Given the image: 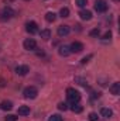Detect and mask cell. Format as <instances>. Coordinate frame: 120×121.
<instances>
[{
  "mask_svg": "<svg viewBox=\"0 0 120 121\" xmlns=\"http://www.w3.org/2000/svg\"><path fill=\"white\" fill-rule=\"evenodd\" d=\"M40 35H41V38H42V39H50V38H51V31L48 30V28H45V30H41Z\"/></svg>",
  "mask_w": 120,
  "mask_h": 121,
  "instance_id": "17",
  "label": "cell"
},
{
  "mask_svg": "<svg viewBox=\"0 0 120 121\" xmlns=\"http://www.w3.org/2000/svg\"><path fill=\"white\" fill-rule=\"evenodd\" d=\"M76 4H78L79 7H82V9H83V7H86L88 1H86V0H76Z\"/></svg>",
  "mask_w": 120,
  "mask_h": 121,
  "instance_id": "24",
  "label": "cell"
},
{
  "mask_svg": "<svg viewBox=\"0 0 120 121\" xmlns=\"http://www.w3.org/2000/svg\"><path fill=\"white\" fill-rule=\"evenodd\" d=\"M100 114H102L105 118H110V117L113 116V111H112L110 108H102V110H100Z\"/></svg>",
  "mask_w": 120,
  "mask_h": 121,
  "instance_id": "16",
  "label": "cell"
},
{
  "mask_svg": "<svg viewBox=\"0 0 120 121\" xmlns=\"http://www.w3.org/2000/svg\"><path fill=\"white\" fill-rule=\"evenodd\" d=\"M79 17L82 20H85V21H89L92 18V11H89V10H81L79 11Z\"/></svg>",
  "mask_w": 120,
  "mask_h": 121,
  "instance_id": "10",
  "label": "cell"
},
{
  "mask_svg": "<svg viewBox=\"0 0 120 121\" xmlns=\"http://www.w3.org/2000/svg\"><path fill=\"white\" fill-rule=\"evenodd\" d=\"M48 121H64V120H62V117H61L60 114H52Z\"/></svg>",
  "mask_w": 120,
  "mask_h": 121,
  "instance_id": "21",
  "label": "cell"
},
{
  "mask_svg": "<svg viewBox=\"0 0 120 121\" xmlns=\"http://www.w3.org/2000/svg\"><path fill=\"white\" fill-rule=\"evenodd\" d=\"M55 18H57V14H55L54 11H48V13L45 14V20H47L48 23H54Z\"/></svg>",
  "mask_w": 120,
  "mask_h": 121,
  "instance_id": "15",
  "label": "cell"
},
{
  "mask_svg": "<svg viewBox=\"0 0 120 121\" xmlns=\"http://www.w3.org/2000/svg\"><path fill=\"white\" fill-rule=\"evenodd\" d=\"M95 10L97 13H105L107 10V3L105 0H96L95 1Z\"/></svg>",
  "mask_w": 120,
  "mask_h": 121,
  "instance_id": "4",
  "label": "cell"
},
{
  "mask_svg": "<svg viewBox=\"0 0 120 121\" xmlns=\"http://www.w3.org/2000/svg\"><path fill=\"white\" fill-rule=\"evenodd\" d=\"M110 38H112V32H110V31L105 32V35H103V39H105V41H107V39H110Z\"/></svg>",
  "mask_w": 120,
  "mask_h": 121,
  "instance_id": "27",
  "label": "cell"
},
{
  "mask_svg": "<svg viewBox=\"0 0 120 121\" xmlns=\"http://www.w3.org/2000/svg\"><path fill=\"white\" fill-rule=\"evenodd\" d=\"M58 108H60V110H62V111H65V110L68 108V106H66L65 103H60V104H58Z\"/></svg>",
  "mask_w": 120,
  "mask_h": 121,
  "instance_id": "28",
  "label": "cell"
},
{
  "mask_svg": "<svg viewBox=\"0 0 120 121\" xmlns=\"http://www.w3.org/2000/svg\"><path fill=\"white\" fill-rule=\"evenodd\" d=\"M69 27L68 26H60L58 27V30H57V32H58V35L60 37H66L68 34H69Z\"/></svg>",
  "mask_w": 120,
  "mask_h": 121,
  "instance_id": "9",
  "label": "cell"
},
{
  "mask_svg": "<svg viewBox=\"0 0 120 121\" xmlns=\"http://www.w3.org/2000/svg\"><path fill=\"white\" fill-rule=\"evenodd\" d=\"M60 16L61 17H68L69 16V9L68 7H62L60 10Z\"/></svg>",
  "mask_w": 120,
  "mask_h": 121,
  "instance_id": "20",
  "label": "cell"
},
{
  "mask_svg": "<svg viewBox=\"0 0 120 121\" xmlns=\"http://www.w3.org/2000/svg\"><path fill=\"white\" fill-rule=\"evenodd\" d=\"M69 54H71V49H69L68 45H62L60 48V55L61 56H68Z\"/></svg>",
  "mask_w": 120,
  "mask_h": 121,
  "instance_id": "13",
  "label": "cell"
},
{
  "mask_svg": "<svg viewBox=\"0 0 120 121\" xmlns=\"http://www.w3.org/2000/svg\"><path fill=\"white\" fill-rule=\"evenodd\" d=\"M4 121H17V117L13 116V114H9V116L4 117Z\"/></svg>",
  "mask_w": 120,
  "mask_h": 121,
  "instance_id": "23",
  "label": "cell"
},
{
  "mask_svg": "<svg viewBox=\"0 0 120 121\" xmlns=\"http://www.w3.org/2000/svg\"><path fill=\"white\" fill-rule=\"evenodd\" d=\"M75 82H76V83H79V85H81V86H83V87H86V86H88V80H86V79H83V78L76 76V78H75Z\"/></svg>",
  "mask_w": 120,
  "mask_h": 121,
  "instance_id": "19",
  "label": "cell"
},
{
  "mask_svg": "<svg viewBox=\"0 0 120 121\" xmlns=\"http://www.w3.org/2000/svg\"><path fill=\"white\" fill-rule=\"evenodd\" d=\"M26 1H30V0H26Z\"/></svg>",
  "mask_w": 120,
  "mask_h": 121,
  "instance_id": "30",
  "label": "cell"
},
{
  "mask_svg": "<svg viewBox=\"0 0 120 121\" xmlns=\"http://www.w3.org/2000/svg\"><path fill=\"white\" fill-rule=\"evenodd\" d=\"M90 59H92V55H88V56L82 58V60H81V63H82V65H85V63H88V62H89Z\"/></svg>",
  "mask_w": 120,
  "mask_h": 121,
  "instance_id": "26",
  "label": "cell"
},
{
  "mask_svg": "<svg viewBox=\"0 0 120 121\" xmlns=\"http://www.w3.org/2000/svg\"><path fill=\"white\" fill-rule=\"evenodd\" d=\"M66 97H68V100L74 104V103H78V101L81 100V93L78 90H75V89H72V87H69V89L66 90Z\"/></svg>",
  "mask_w": 120,
  "mask_h": 121,
  "instance_id": "1",
  "label": "cell"
},
{
  "mask_svg": "<svg viewBox=\"0 0 120 121\" xmlns=\"http://www.w3.org/2000/svg\"><path fill=\"white\" fill-rule=\"evenodd\" d=\"M69 49H71V52H75V54H79V52H82L83 51V45L79 42V41H74L72 44H71V47H69Z\"/></svg>",
  "mask_w": 120,
  "mask_h": 121,
  "instance_id": "6",
  "label": "cell"
},
{
  "mask_svg": "<svg viewBox=\"0 0 120 121\" xmlns=\"http://www.w3.org/2000/svg\"><path fill=\"white\" fill-rule=\"evenodd\" d=\"M24 97L26 99H35L37 97V94H38V90H37V87H34V86H28V87H26L24 89Z\"/></svg>",
  "mask_w": 120,
  "mask_h": 121,
  "instance_id": "3",
  "label": "cell"
},
{
  "mask_svg": "<svg viewBox=\"0 0 120 121\" xmlns=\"http://www.w3.org/2000/svg\"><path fill=\"white\" fill-rule=\"evenodd\" d=\"M26 30L28 34H35V32H38V26H37V23H34V21H28L27 24H26Z\"/></svg>",
  "mask_w": 120,
  "mask_h": 121,
  "instance_id": "7",
  "label": "cell"
},
{
  "mask_svg": "<svg viewBox=\"0 0 120 121\" xmlns=\"http://www.w3.org/2000/svg\"><path fill=\"white\" fill-rule=\"evenodd\" d=\"M0 108H1V110H11V108H13V103L9 101V100H4V101H1V104H0Z\"/></svg>",
  "mask_w": 120,
  "mask_h": 121,
  "instance_id": "14",
  "label": "cell"
},
{
  "mask_svg": "<svg viewBox=\"0 0 120 121\" xmlns=\"http://www.w3.org/2000/svg\"><path fill=\"white\" fill-rule=\"evenodd\" d=\"M100 35V30L99 28H93L90 31V37H99Z\"/></svg>",
  "mask_w": 120,
  "mask_h": 121,
  "instance_id": "22",
  "label": "cell"
},
{
  "mask_svg": "<svg viewBox=\"0 0 120 121\" xmlns=\"http://www.w3.org/2000/svg\"><path fill=\"white\" fill-rule=\"evenodd\" d=\"M17 113H18V116H28L30 114V107L28 106H20Z\"/></svg>",
  "mask_w": 120,
  "mask_h": 121,
  "instance_id": "12",
  "label": "cell"
},
{
  "mask_svg": "<svg viewBox=\"0 0 120 121\" xmlns=\"http://www.w3.org/2000/svg\"><path fill=\"white\" fill-rule=\"evenodd\" d=\"M28 72H30V68H28L27 65H18V66L16 68V73L20 75V76H26Z\"/></svg>",
  "mask_w": 120,
  "mask_h": 121,
  "instance_id": "8",
  "label": "cell"
},
{
  "mask_svg": "<svg viewBox=\"0 0 120 121\" xmlns=\"http://www.w3.org/2000/svg\"><path fill=\"white\" fill-rule=\"evenodd\" d=\"M4 85H6V80H4V79H1V78H0V87H3V86H4Z\"/></svg>",
  "mask_w": 120,
  "mask_h": 121,
  "instance_id": "29",
  "label": "cell"
},
{
  "mask_svg": "<svg viewBox=\"0 0 120 121\" xmlns=\"http://www.w3.org/2000/svg\"><path fill=\"white\" fill-rule=\"evenodd\" d=\"M110 93L112 94H115V96H117V94H120V83L119 82H115L112 86H110Z\"/></svg>",
  "mask_w": 120,
  "mask_h": 121,
  "instance_id": "11",
  "label": "cell"
},
{
  "mask_svg": "<svg viewBox=\"0 0 120 121\" xmlns=\"http://www.w3.org/2000/svg\"><path fill=\"white\" fill-rule=\"evenodd\" d=\"M71 110H72L74 113H82L83 107H82L81 104H78V103H74V104H72V107H71Z\"/></svg>",
  "mask_w": 120,
  "mask_h": 121,
  "instance_id": "18",
  "label": "cell"
},
{
  "mask_svg": "<svg viewBox=\"0 0 120 121\" xmlns=\"http://www.w3.org/2000/svg\"><path fill=\"white\" fill-rule=\"evenodd\" d=\"M23 45H24V49H27V51H34V49L37 48V42H35V39H32V38H27Z\"/></svg>",
  "mask_w": 120,
  "mask_h": 121,
  "instance_id": "5",
  "label": "cell"
},
{
  "mask_svg": "<svg viewBox=\"0 0 120 121\" xmlns=\"http://www.w3.org/2000/svg\"><path fill=\"white\" fill-rule=\"evenodd\" d=\"M97 120H99V117H97L96 113H90L89 114V121H97Z\"/></svg>",
  "mask_w": 120,
  "mask_h": 121,
  "instance_id": "25",
  "label": "cell"
},
{
  "mask_svg": "<svg viewBox=\"0 0 120 121\" xmlns=\"http://www.w3.org/2000/svg\"><path fill=\"white\" fill-rule=\"evenodd\" d=\"M13 16H14V10H13L11 7H4V9L1 10V13H0V18H1L3 21L10 20Z\"/></svg>",
  "mask_w": 120,
  "mask_h": 121,
  "instance_id": "2",
  "label": "cell"
}]
</instances>
